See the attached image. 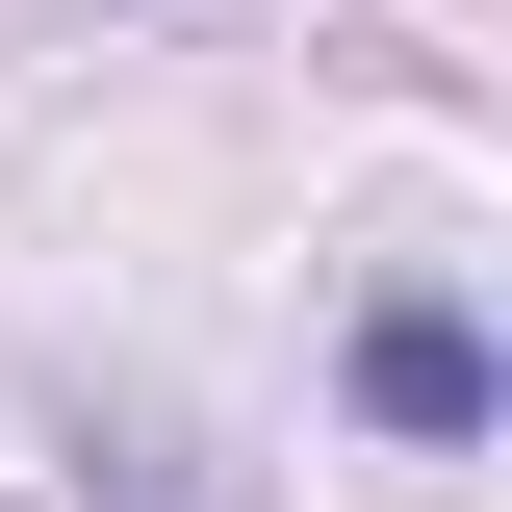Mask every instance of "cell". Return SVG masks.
I'll use <instances>...</instances> for the list:
<instances>
[{"mask_svg":"<svg viewBox=\"0 0 512 512\" xmlns=\"http://www.w3.org/2000/svg\"><path fill=\"white\" fill-rule=\"evenodd\" d=\"M359 410H384V436H487V333H461V308H359Z\"/></svg>","mask_w":512,"mask_h":512,"instance_id":"1","label":"cell"}]
</instances>
